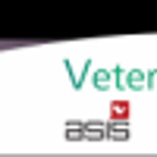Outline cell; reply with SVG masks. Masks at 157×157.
Returning <instances> with one entry per match:
<instances>
[{
    "instance_id": "6da1fadb",
    "label": "cell",
    "mask_w": 157,
    "mask_h": 157,
    "mask_svg": "<svg viewBox=\"0 0 157 157\" xmlns=\"http://www.w3.org/2000/svg\"><path fill=\"white\" fill-rule=\"evenodd\" d=\"M113 116L116 120H126L129 116V104H113Z\"/></svg>"
}]
</instances>
